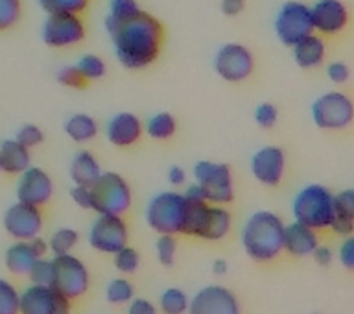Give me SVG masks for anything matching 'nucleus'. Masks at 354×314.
<instances>
[{
  "instance_id": "c85d7f7f",
  "label": "nucleus",
  "mask_w": 354,
  "mask_h": 314,
  "mask_svg": "<svg viewBox=\"0 0 354 314\" xmlns=\"http://www.w3.org/2000/svg\"><path fill=\"white\" fill-rule=\"evenodd\" d=\"M177 121L171 113H157L146 122V133L155 141H168L176 135Z\"/></svg>"
},
{
  "instance_id": "c9c22d12",
  "label": "nucleus",
  "mask_w": 354,
  "mask_h": 314,
  "mask_svg": "<svg viewBox=\"0 0 354 314\" xmlns=\"http://www.w3.org/2000/svg\"><path fill=\"white\" fill-rule=\"evenodd\" d=\"M28 277L32 279L33 285H44V287H52V281H54V265H52V259H37L33 263L32 270L28 272Z\"/></svg>"
},
{
  "instance_id": "de8ad7c7",
  "label": "nucleus",
  "mask_w": 354,
  "mask_h": 314,
  "mask_svg": "<svg viewBox=\"0 0 354 314\" xmlns=\"http://www.w3.org/2000/svg\"><path fill=\"white\" fill-rule=\"evenodd\" d=\"M127 314H157V309L151 302L144 298H135L129 302Z\"/></svg>"
},
{
  "instance_id": "e433bc0d",
  "label": "nucleus",
  "mask_w": 354,
  "mask_h": 314,
  "mask_svg": "<svg viewBox=\"0 0 354 314\" xmlns=\"http://www.w3.org/2000/svg\"><path fill=\"white\" fill-rule=\"evenodd\" d=\"M115 255V266L116 270L122 272V274H133V272L138 270V265H140V257H138V252L131 246H124L122 250H118Z\"/></svg>"
},
{
  "instance_id": "72a5a7b5",
  "label": "nucleus",
  "mask_w": 354,
  "mask_h": 314,
  "mask_svg": "<svg viewBox=\"0 0 354 314\" xmlns=\"http://www.w3.org/2000/svg\"><path fill=\"white\" fill-rule=\"evenodd\" d=\"M138 8L137 0H111L109 2V15L105 22H122L129 17L137 15Z\"/></svg>"
},
{
  "instance_id": "f704fd0d",
  "label": "nucleus",
  "mask_w": 354,
  "mask_h": 314,
  "mask_svg": "<svg viewBox=\"0 0 354 314\" xmlns=\"http://www.w3.org/2000/svg\"><path fill=\"white\" fill-rule=\"evenodd\" d=\"M21 0H0V32L15 26L21 19Z\"/></svg>"
},
{
  "instance_id": "c756f323",
  "label": "nucleus",
  "mask_w": 354,
  "mask_h": 314,
  "mask_svg": "<svg viewBox=\"0 0 354 314\" xmlns=\"http://www.w3.org/2000/svg\"><path fill=\"white\" fill-rule=\"evenodd\" d=\"M188 296L179 288H168L160 294L159 305L165 314H185L188 309Z\"/></svg>"
},
{
  "instance_id": "5fc2aeb1",
  "label": "nucleus",
  "mask_w": 354,
  "mask_h": 314,
  "mask_svg": "<svg viewBox=\"0 0 354 314\" xmlns=\"http://www.w3.org/2000/svg\"><path fill=\"white\" fill-rule=\"evenodd\" d=\"M227 270H229V265H227L225 259H216L214 265H212V272L216 276H225Z\"/></svg>"
},
{
  "instance_id": "7c9ffc66",
  "label": "nucleus",
  "mask_w": 354,
  "mask_h": 314,
  "mask_svg": "<svg viewBox=\"0 0 354 314\" xmlns=\"http://www.w3.org/2000/svg\"><path fill=\"white\" fill-rule=\"evenodd\" d=\"M77 232L72 227H61L52 235L48 243V250L54 255L71 254V250L77 244Z\"/></svg>"
},
{
  "instance_id": "58836bf2",
  "label": "nucleus",
  "mask_w": 354,
  "mask_h": 314,
  "mask_svg": "<svg viewBox=\"0 0 354 314\" xmlns=\"http://www.w3.org/2000/svg\"><path fill=\"white\" fill-rule=\"evenodd\" d=\"M155 250H157V259H159L160 265L162 266L174 265L176 254H177L176 235H159L157 244H155Z\"/></svg>"
},
{
  "instance_id": "1a4fd4ad",
  "label": "nucleus",
  "mask_w": 354,
  "mask_h": 314,
  "mask_svg": "<svg viewBox=\"0 0 354 314\" xmlns=\"http://www.w3.org/2000/svg\"><path fill=\"white\" fill-rule=\"evenodd\" d=\"M54 265V281L52 287L66 296L68 299H77L85 296L91 285L87 266L82 261L71 254L54 255L52 259Z\"/></svg>"
},
{
  "instance_id": "393cba45",
  "label": "nucleus",
  "mask_w": 354,
  "mask_h": 314,
  "mask_svg": "<svg viewBox=\"0 0 354 314\" xmlns=\"http://www.w3.org/2000/svg\"><path fill=\"white\" fill-rule=\"evenodd\" d=\"M39 257L33 254L30 241H17L6 250V268L15 274V276H28V272L32 270L33 263Z\"/></svg>"
},
{
  "instance_id": "a19ab883",
  "label": "nucleus",
  "mask_w": 354,
  "mask_h": 314,
  "mask_svg": "<svg viewBox=\"0 0 354 314\" xmlns=\"http://www.w3.org/2000/svg\"><path fill=\"white\" fill-rule=\"evenodd\" d=\"M57 82L61 85H65V87L71 89H85L88 87V80L83 76L82 72L77 67H65V69H61L59 74H57Z\"/></svg>"
},
{
  "instance_id": "37998d69",
  "label": "nucleus",
  "mask_w": 354,
  "mask_h": 314,
  "mask_svg": "<svg viewBox=\"0 0 354 314\" xmlns=\"http://www.w3.org/2000/svg\"><path fill=\"white\" fill-rule=\"evenodd\" d=\"M17 141L22 144V146H26L28 150L33 148V146H39V144L43 143L44 133L41 132V128H37L35 124H24V126L17 132Z\"/></svg>"
},
{
  "instance_id": "20e7f679",
  "label": "nucleus",
  "mask_w": 354,
  "mask_h": 314,
  "mask_svg": "<svg viewBox=\"0 0 354 314\" xmlns=\"http://www.w3.org/2000/svg\"><path fill=\"white\" fill-rule=\"evenodd\" d=\"M93 211L98 215H126L131 207L133 194L127 182L116 172H102L91 185Z\"/></svg>"
},
{
  "instance_id": "b1692460",
  "label": "nucleus",
  "mask_w": 354,
  "mask_h": 314,
  "mask_svg": "<svg viewBox=\"0 0 354 314\" xmlns=\"http://www.w3.org/2000/svg\"><path fill=\"white\" fill-rule=\"evenodd\" d=\"M68 174H71V180L74 182V185L91 187L98 180L100 174H102V168H100L98 159L91 152L82 150V152H77L74 155L71 168H68Z\"/></svg>"
},
{
  "instance_id": "f03ea898",
  "label": "nucleus",
  "mask_w": 354,
  "mask_h": 314,
  "mask_svg": "<svg viewBox=\"0 0 354 314\" xmlns=\"http://www.w3.org/2000/svg\"><path fill=\"white\" fill-rule=\"evenodd\" d=\"M242 246L254 263H270L284 252V222L271 211H257L242 229Z\"/></svg>"
},
{
  "instance_id": "cd10ccee",
  "label": "nucleus",
  "mask_w": 354,
  "mask_h": 314,
  "mask_svg": "<svg viewBox=\"0 0 354 314\" xmlns=\"http://www.w3.org/2000/svg\"><path fill=\"white\" fill-rule=\"evenodd\" d=\"M209 202H188L181 235L201 238L205 222H207V216H209Z\"/></svg>"
},
{
  "instance_id": "ddd939ff",
  "label": "nucleus",
  "mask_w": 354,
  "mask_h": 314,
  "mask_svg": "<svg viewBox=\"0 0 354 314\" xmlns=\"http://www.w3.org/2000/svg\"><path fill=\"white\" fill-rule=\"evenodd\" d=\"M127 238L129 233L126 222L122 216L115 215H100L88 232V244L102 254H116L127 246Z\"/></svg>"
},
{
  "instance_id": "4c0bfd02",
  "label": "nucleus",
  "mask_w": 354,
  "mask_h": 314,
  "mask_svg": "<svg viewBox=\"0 0 354 314\" xmlns=\"http://www.w3.org/2000/svg\"><path fill=\"white\" fill-rule=\"evenodd\" d=\"M0 314H19V290L6 279H0Z\"/></svg>"
},
{
  "instance_id": "39448f33",
  "label": "nucleus",
  "mask_w": 354,
  "mask_h": 314,
  "mask_svg": "<svg viewBox=\"0 0 354 314\" xmlns=\"http://www.w3.org/2000/svg\"><path fill=\"white\" fill-rule=\"evenodd\" d=\"M187 198L174 191L155 194L146 209L148 226L159 235H179L185 224Z\"/></svg>"
},
{
  "instance_id": "9d476101",
  "label": "nucleus",
  "mask_w": 354,
  "mask_h": 314,
  "mask_svg": "<svg viewBox=\"0 0 354 314\" xmlns=\"http://www.w3.org/2000/svg\"><path fill=\"white\" fill-rule=\"evenodd\" d=\"M72 299L54 287L30 285L19 293V314H71Z\"/></svg>"
},
{
  "instance_id": "8fccbe9b",
  "label": "nucleus",
  "mask_w": 354,
  "mask_h": 314,
  "mask_svg": "<svg viewBox=\"0 0 354 314\" xmlns=\"http://www.w3.org/2000/svg\"><path fill=\"white\" fill-rule=\"evenodd\" d=\"M312 257H314V261L317 263L319 266H328L332 263V250L328 248V246H319L317 244V248L312 252Z\"/></svg>"
},
{
  "instance_id": "603ef678",
  "label": "nucleus",
  "mask_w": 354,
  "mask_h": 314,
  "mask_svg": "<svg viewBox=\"0 0 354 314\" xmlns=\"http://www.w3.org/2000/svg\"><path fill=\"white\" fill-rule=\"evenodd\" d=\"M185 180H187V174H185V171H183L181 166H171L170 171H168V182H170L171 185L179 187V185L185 183Z\"/></svg>"
},
{
  "instance_id": "5701e85b",
  "label": "nucleus",
  "mask_w": 354,
  "mask_h": 314,
  "mask_svg": "<svg viewBox=\"0 0 354 314\" xmlns=\"http://www.w3.org/2000/svg\"><path fill=\"white\" fill-rule=\"evenodd\" d=\"M30 166V150L17 139H8L0 144V171L6 174H21Z\"/></svg>"
},
{
  "instance_id": "bb28decb",
  "label": "nucleus",
  "mask_w": 354,
  "mask_h": 314,
  "mask_svg": "<svg viewBox=\"0 0 354 314\" xmlns=\"http://www.w3.org/2000/svg\"><path fill=\"white\" fill-rule=\"evenodd\" d=\"M65 132L74 143H87L98 135V124L93 116L77 113L65 122Z\"/></svg>"
},
{
  "instance_id": "f3484780",
  "label": "nucleus",
  "mask_w": 354,
  "mask_h": 314,
  "mask_svg": "<svg viewBox=\"0 0 354 314\" xmlns=\"http://www.w3.org/2000/svg\"><path fill=\"white\" fill-rule=\"evenodd\" d=\"M54 194V183L43 168L28 166L26 171L21 172L19 183H17V198L24 204L43 207L50 202Z\"/></svg>"
},
{
  "instance_id": "7ed1b4c3",
  "label": "nucleus",
  "mask_w": 354,
  "mask_h": 314,
  "mask_svg": "<svg viewBox=\"0 0 354 314\" xmlns=\"http://www.w3.org/2000/svg\"><path fill=\"white\" fill-rule=\"evenodd\" d=\"M292 213L295 222L314 232L328 229L334 218V194L319 183L306 185L295 194Z\"/></svg>"
},
{
  "instance_id": "dca6fc26",
  "label": "nucleus",
  "mask_w": 354,
  "mask_h": 314,
  "mask_svg": "<svg viewBox=\"0 0 354 314\" xmlns=\"http://www.w3.org/2000/svg\"><path fill=\"white\" fill-rule=\"evenodd\" d=\"M286 171V154L281 146H264L251 157V172L257 182L268 187H277Z\"/></svg>"
},
{
  "instance_id": "f257e3e1",
  "label": "nucleus",
  "mask_w": 354,
  "mask_h": 314,
  "mask_svg": "<svg viewBox=\"0 0 354 314\" xmlns=\"http://www.w3.org/2000/svg\"><path fill=\"white\" fill-rule=\"evenodd\" d=\"M115 54L126 69H144L151 65L165 46V26L148 11H138L122 22H105Z\"/></svg>"
},
{
  "instance_id": "49530a36",
  "label": "nucleus",
  "mask_w": 354,
  "mask_h": 314,
  "mask_svg": "<svg viewBox=\"0 0 354 314\" xmlns=\"http://www.w3.org/2000/svg\"><path fill=\"white\" fill-rule=\"evenodd\" d=\"M339 261L342 265L347 268V270H353L354 268V238L347 237V241L342 244L339 248Z\"/></svg>"
},
{
  "instance_id": "4468645a",
  "label": "nucleus",
  "mask_w": 354,
  "mask_h": 314,
  "mask_svg": "<svg viewBox=\"0 0 354 314\" xmlns=\"http://www.w3.org/2000/svg\"><path fill=\"white\" fill-rule=\"evenodd\" d=\"M188 314H242L240 302L229 288L210 285L196 293L188 302Z\"/></svg>"
},
{
  "instance_id": "f8f14e48",
  "label": "nucleus",
  "mask_w": 354,
  "mask_h": 314,
  "mask_svg": "<svg viewBox=\"0 0 354 314\" xmlns=\"http://www.w3.org/2000/svg\"><path fill=\"white\" fill-rule=\"evenodd\" d=\"M254 69V58L243 44H223L214 58L216 74L225 82L238 83L248 80Z\"/></svg>"
},
{
  "instance_id": "09e8293b",
  "label": "nucleus",
  "mask_w": 354,
  "mask_h": 314,
  "mask_svg": "<svg viewBox=\"0 0 354 314\" xmlns=\"http://www.w3.org/2000/svg\"><path fill=\"white\" fill-rule=\"evenodd\" d=\"M245 8V0H221V11L227 17L240 15Z\"/></svg>"
},
{
  "instance_id": "0eeeda50",
  "label": "nucleus",
  "mask_w": 354,
  "mask_h": 314,
  "mask_svg": "<svg viewBox=\"0 0 354 314\" xmlns=\"http://www.w3.org/2000/svg\"><path fill=\"white\" fill-rule=\"evenodd\" d=\"M353 115V100L339 91L321 94L312 104V121L315 126L328 132H339L351 126Z\"/></svg>"
},
{
  "instance_id": "ea45409f",
  "label": "nucleus",
  "mask_w": 354,
  "mask_h": 314,
  "mask_svg": "<svg viewBox=\"0 0 354 314\" xmlns=\"http://www.w3.org/2000/svg\"><path fill=\"white\" fill-rule=\"evenodd\" d=\"M76 67L80 69V72H82L83 76L87 78L88 82L100 80V78L105 76V63L102 58H98V55H94V54L83 55Z\"/></svg>"
},
{
  "instance_id": "aec40b11",
  "label": "nucleus",
  "mask_w": 354,
  "mask_h": 314,
  "mask_svg": "<svg viewBox=\"0 0 354 314\" xmlns=\"http://www.w3.org/2000/svg\"><path fill=\"white\" fill-rule=\"evenodd\" d=\"M319 244L317 233L310 227L293 222L284 226V250L293 257H308Z\"/></svg>"
},
{
  "instance_id": "4be33fe9",
  "label": "nucleus",
  "mask_w": 354,
  "mask_h": 314,
  "mask_svg": "<svg viewBox=\"0 0 354 314\" xmlns=\"http://www.w3.org/2000/svg\"><path fill=\"white\" fill-rule=\"evenodd\" d=\"M293 49V60L301 69H314L319 67L325 60L326 44L323 37L310 33L306 37H303L299 43L292 46Z\"/></svg>"
},
{
  "instance_id": "6ab92c4d",
  "label": "nucleus",
  "mask_w": 354,
  "mask_h": 314,
  "mask_svg": "<svg viewBox=\"0 0 354 314\" xmlns=\"http://www.w3.org/2000/svg\"><path fill=\"white\" fill-rule=\"evenodd\" d=\"M142 135V122L133 113H118L107 124V139L116 148H129Z\"/></svg>"
},
{
  "instance_id": "412c9836",
  "label": "nucleus",
  "mask_w": 354,
  "mask_h": 314,
  "mask_svg": "<svg viewBox=\"0 0 354 314\" xmlns=\"http://www.w3.org/2000/svg\"><path fill=\"white\" fill-rule=\"evenodd\" d=\"M328 229L337 235L351 237L354 229V191L347 189L334 194V218Z\"/></svg>"
},
{
  "instance_id": "864d4df0",
  "label": "nucleus",
  "mask_w": 354,
  "mask_h": 314,
  "mask_svg": "<svg viewBox=\"0 0 354 314\" xmlns=\"http://www.w3.org/2000/svg\"><path fill=\"white\" fill-rule=\"evenodd\" d=\"M30 246H32L33 254L37 255L39 259H41V257H44V255H46V252H48V243H46L44 238L39 237V235L30 241Z\"/></svg>"
},
{
  "instance_id": "a878e982",
  "label": "nucleus",
  "mask_w": 354,
  "mask_h": 314,
  "mask_svg": "<svg viewBox=\"0 0 354 314\" xmlns=\"http://www.w3.org/2000/svg\"><path fill=\"white\" fill-rule=\"evenodd\" d=\"M231 226V213L223 205H210L209 216H207V222H205L201 238H205V241H221V238H225L229 235Z\"/></svg>"
},
{
  "instance_id": "2f4dec72",
  "label": "nucleus",
  "mask_w": 354,
  "mask_h": 314,
  "mask_svg": "<svg viewBox=\"0 0 354 314\" xmlns=\"http://www.w3.org/2000/svg\"><path fill=\"white\" fill-rule=\"evenodd\" d=\"M133 294H135L133 283L124 279V277H118V279H113V281L107 285L105 298H107L109 304L122 305V304H129V302L133 299Z\"/></svg>"
},
{
  "instance_id": "473e14b6",
  "label": "nucleus",
  "mask_w": 354,
  "mask_h": 314,
  "mask_svg": "<svg viewBox=\"0 0 354 314\" xmlns=\"http://www.w3.org/2000/svg\"><path fill=\"white\" fill-rule=\"evenodd\" d=\"M46 13H76L82 15L87 10L88 0H39Z\"/></svg>"
},
{
  "instance_id": "9b49d317",
  "label": "nucleus",
  "mask_w": 354,
  "mask_h": 314,
  "mask_svg": "<svg viewBox=\"0 0 354 314\" xmlns=\"http://www.w3.org/2000/svg\"><path fill=\"white\" fill-rule=\"evenodd\" d=\"M43 39L50 49H66L85 39V24L76 13H48L43 26Z\"/></svg>"
},
{
  "instance_id": "423d86ee",
  "label": "nucleus",
  "mask_w": 354,
  "mask_h": 314,
  "mask_svg": "<svg viewBox=\"0 0 354 314\" xmlns=\"http://www.w3.org/2000/svg\"><path fill=\"white\" fill-rule=\"evenodd\" d=\"M194 177L199 187L203 189L205 198L209 204L227 205L234 200L231 166L225 163L199 161L194 166Z\"/></svg>"
},
{
  "instance_id": "79ce46f5",
  "label": "nucleus",
  "mask_w": 354,
  "mask_h": 314,
  "mask_svg": "<svg viewBox=\"0 0 354 314\" xmlns=\"http://www.w3.org/2000/svg\"><path fill=\"white\" fill-rule=\"evenodd\" d=\"M254 121L262 130H271L279 121V111L271 102H262L254 111Z\"/></svg>"
},
{
  "instance_id": "a211bd4d",
  "label": "nucleus",
  "mask_w": 354,
  "mask_h": 314,
  "mask_svg": "<svg viewBox=\"0 0 354 314\" xmlns=\"http://www.w3.org/2000/svg\"><path fill=\"white\" fill-rule=\"evenodd\" d=\"M310 11L314 30L323 35H337L347 26L348 11L342 0H317Z\"/></svg>"
},
{
  "instance_id": "3c124183",
  "label": "nucleus",
  "mask_w": 354,
  "mask_h": 314,
  "mask_svg": "<svg viewBox=\"0 0 354 314\" xmlns=\"http://www.w3.org/2000/svg\"><path fill=\"white\" fill-rule=\"evenodd\" d=\"M185 198L188 200V202H207V198H205V193L203 189L199 187L198 183H194V185H190V187L187 189V193L183 194Z\"/></svg>"
},
{
  "instance_id": "a18cd8bd",
  "label": "nucleus",
  "mask_w": 354,
  "mask_h": 314,
  "mask_svg": "<svg viewBox=\"0 0 354 314\" xmlns=\"http://www.w3.org/2000/svg\"><path fill=\"white\" fill-rule=\"evenodd\" d=\"M326 74L330 78V82L334 83H345L351 76V71H348L347 63L343 61H334L330 65L326 67Z\"/></svg>"
},
{
  "instance_id": "6e6552de",
  "label": "nucleus",
  "mask_w": 354,
  "mask_h": 314,
  "mask_svg": "<svg viewBox=\"0 0 354 314\" xmlns=\"http://www.w3.org/2000/svg\"><path fill=\"white\" fill-rule=\"evenodd\" d=\"M314 32L312 11L308 6L295 0H288L281 6L275 19V33L284 46H293Z\"/></svg>"
},
{
  "instance_id": "c03bdc74",
  "label": "nucleus",
  "mask_w": 354,
  "mask_h": 314,
  "mask_svg": "<svg viewBox=\"0 0 354 314\" xmlns=\"http://www.w3.org/2000/svg\"><path fill=\"white\" fill-rule=\"evenodd\" d=\"M71 198L74 200L82 209H93V193H91V187L74 185L71 191Z\"/></svg>"
},
{
  "instance_id": "2eb2a0df",
  "label": "nucleus",
  "mask_w": 354,
  "mask_h": 314,
  "mask_svg": "<svg viewBox=\"0 0 354 314\" xmlns=\"http://www.w3.org/2000/svg\"><path fill=\"white\" fill-rule=\"evenodd\" d=\"M4 227L15 241H32L43 229L41 207L17 202L6 211Z\"/></svg>"
}]
</instances>
